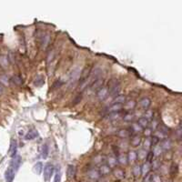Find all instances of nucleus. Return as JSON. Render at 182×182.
Returning <instances> with one entry per match:
<instances>
[{
  "mask_svg": "<svg viewBox=\"0 0 182 182\" xmlns=\"http://www.w3.org/2000/svg\"><path fill=\"white\" fill-rule=\"evenodd\" d=\"M109 88H107V87H102L101 88H99L97 91V97L98 100L100 101H103L105 100L106 98L109 97Z\"/></svg>",
  "mask_w": 182,
  "mask_h": 182,
  "instance_id": "obj_4",
  "label": "nucleus"
},
{
  "mask_svg": "<svg viewBox=\"0 0 182 182\" xmlns=\"http://www.w3.org/2000/svg\"><path fill=\"white\" fill-rule=\"evenodd\" d=\"M124 104L125 105H123V109H124L125 110H127V112L135 109V107H137V102L134 99L127 100L124 103Z\"/></svg>",
  "mask_w": 182,
  "mask_h": 182,
  "instance_id": "obj_8",
  "label": "nucleus"
},
{
  "mask_svg": "<svg viewBox=\"0 0 182 182\" xmlns=\"http://www.w3.org/2000/svg\"><path fill=\"white\" fill-rule=\"evenodd\" d=\"M143 149H146V150H149L151 149L152 147V143H151V139L150 137H146L144 142H143Z\"/></svg>",
  "mask_w": 182,
  "mask_h": 182,
  "instance_id": "obj_33",
  "label": "nucleus"
},
{
  "mask_svg": "<svg viewBox=\"0 0 182 182\" xmlns=\"http://www.w3.org/2000/svg\"><path fill=\"white\" fill-rule=\"evenodd\" d=\"M161 147L162 150H169L172 147V142L169 139H165L163 140H161V143L159 145Z\"/></svg>",
  "mask_w": 182,
  "mask_h": 182,
  "instance_id": "obj_12",
  "label": "nucleus"
},
{
  "mask_svg": "<svg viewBox=\"0 0 182 182\" xmlns=\"http://www.w3.org/2000/svg\"><path fill=\"white\" fill-rule=\"evenodd\" d=\"M11 81L14 83L15 85H17V86L21 85L22 83H23V79L19 76H14V77H12Z\"/></svg>",
  "mask_w": 182,
  "mask_h": 182,
  "instance_id": "obj_38",
  "label": "nucleus"
},
{
  "mask_svg": "<svg viewBox=\"0 0 182 182\" xmlns=\"http://www.w3.org/2000/svg\"><path fill=\"white\" fill-rule=\"evenodd\" d=\"M141 137L140 136H139L137 134H135L131 137V139H130V144L132 147H139L141 143Z\"/></svg>",
  "mask_w": 182,
  "mask_h": 182,
  "instance_id": "obj_16",
  "label": "nucleus"
},
{
  "mask_svg": "<svg viewBox=\"0 0 182 182\" xmlns=\"http://www.w3.org/2000/svg\"><path fill=\"white\" fill-rule=\"evenodd\" d=\"M154 136H155V137H156L157 139H158L159 140H163V139H167V134L163 133V132L160 131V130L156 131V132H155V134H154Z\"/></svg>",
  "mask_w": 182,
  "mask_h": 182,
  "instance_id": "obj_36",
  "label": "nucleus"
},
{
  "mask_svg": "<svg viewBox=\"0 0 182 182\" xmlns=\"http://www.w3.org/2000/svg\"><path fill=\"white\" fill-rule=\"evenodd\" d=\"M170 170H171V174L173 175L174 170H175V172H177V170H178V166H177L176 164H173V165H172V167H171Z\"/></svg>",
  "mask_w": 182,
  "mask_h": 182,
  "instance_id": "obj_49",
  "label": "nucleus"
},
{
  "mask_svg": "<svg viewBox=\"0 0 182 182\" xmlns=\"http://www.w3.org/2000/svg\"><path fill=\"white\" fill-rule=\"evenodd\" d=\"M139 106L141 109H143L144 110L149 109L150 106H151V99L147 97H142L141 99L139 100Z\"/></svg>",
  "mask_w": 182,
  "mask_h": 182,
  "instance_id": "obj_6",
  "label": "nucleus"
},
{
  "mask_svg": "<svg viewBox=\"0 0 182 182\" xmlns=\"http://www.w3.org/2000/svg\"><path fill=\"white\" fill-rule=\"evenodd\" d=\"M122 113L120 112H115V113H109V115H107V119L111 120V121H117V120H119L120 119H122Z\"/></svg>",
  "mask_w": 182,
  "mask_h": 182,
  "instance_id": "obj_17",
  "label": "nucleus"
},
{
  "mask_svg": "<svg viewBox=\"0 0 182 182\" xmlns=\"http://www.w3.org/2000/svg\"><path fill=\"white\" fill-rule=\"evenodd\" d=\"M103 85H104V79L100 77V78H98V79H97L95 82H93L92 84L90 85V87H91L92 90L97 91L99 88H101L103 87Z\"/></svg>",
  "mask_w": 182,
  "mask_h": 182,
  "instance_id": "obj_10",
  "label": "nucleus"
},
{
  "mask_svg": "<svg viewBox=\"0 0 182 182\" xmlns=\"http://www.w3.org/2000/svg\"><path fill=\"white\" fill-rule=\"evenodd\" d=\"M129 129L131 130V132H133L134 134H139L141 132H143V127H142L139 124H137V122L132 123Z\"/></svg>",
  "mask_w": 182,
  "mask_h": 182,
  "instance_id": "obj_15",
  "label": "nucleus"
},
{
  "mask_svg": "<svg viewBox=\"0 0 182 182\" xmlns=\"http://www.w3.org/2000/svg\"><path fill=\"white\" fill-rule=\"evenodd\" d=\"M2 93H3V87H2L1 85H0V95H1Z\"/></svg>",
  "mask_w": 182,
  "mask_h": 182,
  "instance_id": "obj_51",
  "label": "nucleus"
},
{
  "mask_svg": "<svg viewBox=\"0 0 182 182\" xmlns=\"http://www.w3.org/2000/svg\"><path fill=\"white\" fill-rule=\"evenodd\" d=\"M143 117H145L146 119H147L149 122L154 119V111L151 109H147L145 110L144 114H143Z\"/></svg>",
  "mask_w": 182,
  "mask_h": 182,
  "instance_id": "obj_28",
  "label": "nucleus"
},
{
  "mask_svg": "<svg viewBox=\"0 0 182 182\" xmlns=\"http://www.w3.org/2000/svg\"><path fill=\"white\" fill-rule=\"evenodd\" d=\"M151 121H152V122H151V127H150V129H151L152 130H156V129H158L159 126L160 125V124H159V120H158V119H153Z\"/></svg>",
  "mask_w": 182,
  "mask_h": 182,
  "instance_id": "obj_42",
  "label": "nucleus"
},
{
  "mask_svg": "<svg viewBox=\"0 0 182 182\" xmlns=\"http://www.w3.org/2000/svg\"><path fill=\"white\" fill-rule=\"evenodd\" d=\"M122 119H124V121H126V122H131V121H133L134 119H135V114L134 113H132L131 111L126 112L125 114L123 115Z\"/></svg>",
  "mask_w": 182,
  "mask_h": 182,
  "instance_id": "obj_26",
  "label": "nucleus"
},
{
  "mask_svg": "<svg viewBox=\"0 0 182 182\" xmlns=\"http://www.w3.org/2000/svg\"><path fill=\"white\" fill-rule=\"evenodd\" d=\"M133 174H134L136 177L141 175V167H140L139 165L137 164V165H135V166L133 167Z\"/></svg>",
  "mask_w": 182,
  "mask_h": 182,
  "instance_id": "obj_41",
  "label": "nucleus"
},
{
  "mask_svg": "<svg viewBox=\"0 0 182 182\" xmlns=\"http://www.w3.org/2000/svg\"><path fill=\"white\" fill-rule=\"evenodd\" d=\"M143 134L146 137H150V136L152 135V129L150 127H146L143 130Z\"/></svg>",
  "mask_w": 182,
  "mask_h": 182,
  "instance_id": "obj_44",
  "label": "nucleus"
},
{
  "mask_svg": "<svg viewBox=\"0 0 182 182\" xmlns=\"http://www.w3.org/2000/svg\"><path fill=\"white\" fill-rule=\"evenodd\" d=\"M44 83H45V79H44V77L42 76L37 77L35 81H34V84H35V86H37V87H41Z\"/></svg>",
  "mask_w": 182,
  "mask_h": 182,
  "instance_id": "obj_35",
  "label": "nucleus"
},
{
  "mask_svg": "<svg viewBox=\"0 0 182 182\" xmlns=\"http://www.w3.org/2000/svg\"><path fill=\"white\" fill-rule=\"evenodd\" d=\"M151 170V164L150 162L146 161L145 163L141 166V174L143 176H146L147 174H149Z\"/></svg>",
  "mask_w": 182,
  "mask_h": 182,
  "instance_id": "obj_19",
  "label": "nucleus"
},
{
  "mask_svg": "<svg viewBox=\"0 0 182 182\" xmlns=\"http://www.w3.org/2000/svg\"><path fill=\"white\" fill-rule=\"evenodd\" d=\"M16 172H17L16 170L9 166L7 169L6 170V172H5V179H6V181L13 182V180L15 179V175H16Z\"/></svg>",
  "mask_w": 182,
  "mask_h": 182,
  "instance_id": "obj_5",
  "label": "nucleus"
},
{
  "mask_svg": "<svg viewBox=\"0 0 182 182\" xmlns=\"http://www.w3.org/2000/svg\"><path fill=\"white\" fill-rule=\"evenodd\" d=\"M127 101V97L124 95H117L116 97L113 98V104H120L123 105Z\"/></svg>",
  "mask_w": 182,
  "mask_h": 182,
  "instance_id": "obj_21",
  "label": "nucleus"
},
{
  "mask_svg": "<svg viewBox=\"0 0 182 182\" xmlns=\"http://www.w3.org/2000/svg\"><path fill=\"white\" fill-rule=\"evenodd\" d=\"M147 154H149L147 150H146L144 149H140L139 151L137 152V157L139 160H144V159H147Z\"/></svg>",
  "mask_w": 182,
  "mask_h": 182,
  "instance_id": "obj_23",
  "label": "nucleus"
},
{
  "mask_svg": "<svg viewBox=\"0 0 182 182\" xmlns=\"http://www.w3.org/2000/svg\"><path fill=\"white\" fill-rule=\"evenodd\" d=\"M0 80H1V82H4L5 84H7V81H6V80H7V78L6 77H0Z\"/></svg>",
  "mask_w": 182,
  "mask_h": 182,
  "instance_id": "obj_50",
  "label": "nucleus"
},
{
  "mask_svg": "<svg viewBox=\"0 0 182 182\" xmlns=\"http://www.w3.org/2000/svg\"><path fill=\"white\" fill-rule=\"evenodd\" d=\"M49 41H50V34L49 33L44 32L39 37V42H40V46L43 49H45L48 46Z\"/></svg>",
  "mask_w": 182,
  "mask_h": 182,
  "instance_id": "obj_3",
  "label": "nucleus"
},
{
  "mask_svg": "<svg viewBox=\"0 0 182 182\" xmlns=\"http://www.w3.org/2000/svg\"><path fill=\"white\" fill-rule=\"evenodd\" d=\"M81 75V71L79 68H75V69H73V71L71 72L69 78H68V87H71L73 86H75L76 83L78 81Z\"/></svg>",
  "mask_w": 182,
  "mask_h": 182,
  "instance_id": "obj_1",
  "label": "nucleus"
},
{
  "mask_svg": "<svg viewBox=\"0 0 182 182\" xmlns=\"http://www.w3.org/2000/svg\"><path fill=\"white\" fill-rule=\"evenodd\" d=\"M42 170H43V164L41 162H37V163L34 165V171H35V173L39 175L41 174Z\"/></svg>",
  "mask_w": 182,
  "mask_h": 182,
  "instance_id": "obj_32",
  "label": "nucleus"
},
{
  "mask_svg": "<svg viewBox=\"0 0 182 182\" xmlns=\"http://www.w3.org/2000/svg\"><path fill=\"white\" fill-rule=\"evenodd\" d=\"M37 137H38L37 131L35 130V129H32V130H29L27 132V134L25 136V139H26L27 140H33V139H37Z\"/></svg>",
  "mask_w": 182,
  "mask_h": 182,
  "instance_id": "obj_22",
  "label": "nucleus"
},
{
  "mask_svg": "<svg viewBox=\"0 0 182 182\" xmlns=\"http://www.w3.org/2000/svg\"><path fill=\"white\" fill-rule=\"evenodd\" d=\"M87 176L91 180H94V181L99 179V178H100L99 171H98V169H90L89 171H88L87 172Z\"/></svg>",
  "mask_w": 182,
  "mask_h": 182,
  "instance_id": "obj_9",
  "label": "nucleus"
},
{
  "mask_svg": "<svg viewBox=\"0 0 182 182\" xmlns=\"http://www.w3.org/2000/svg\"><path fill=\"white\" fill-rule=\"evenodd\" d=\"M176 135L179 139H180V137H181V127L180 126L178 127V129L176 130Z\"/></svg>",
  "mask_w": 182,
  "mask_h": 182,
  "instance_id": "obj_48",
  "label": "nucleus"
},
{
  "mask_svg": "<svg viewBox=\"0 0 182 182\" xmlns=\"http://www.w3.org/2000/svg\"><path fill=\"white\" fill-rule=\"evenodd\" d=\"M0 65H1L3 67H7L8 61H7V57L6 56H1V57H0Z\"/></svg>",
  "mask_w": 182,
  "mask_h": 182,
  "instance_id": "obj_43",
  "label": "nucleus"
},
{
  "mask_svg": "<svg viewBox=\"0 0 182 182\" xmlns=\"http://www.w3.org/2000/svg\"><path fill=\"white\" fill-rule=\"evenodd\" d=\"M123 109V105L120 104H112L107 109V112L109 113H115V112H120Z\"/></svg>",
  "mask_w": 182,
  "mask_h": 182,
  "instance_id": "obj_11",
  "label": "nucleus"
},
{
  "mask_svg": "<svg viewBox=\"0 0 182 182\" xmlns=\"http://www.w3.org/2000/svg\"><path fill=\"white\" fill-rule=\"evenodd\" d=\"M162 149H161V147L159 146V145H156V146H154V147H153V156H155V157H159L161 154H162Z\"/></svg>",
  "mask_w": 182,
  "mask_h": 182,
  "instance_id": "obj_34",
  "label": "nucleus"
},
{
  "mask_svg": "<svg viewBox=\"0 0 182 182\" xmlns=\"http://www.w3.org/2000/svg\"><path fill=\"white\" fill-rule=\"evenodd\" d=\"M20 165H21V158L19 156H15L12 159L9 166H10L11 168H13L16 171H17L18 169L20 168Z\"/></svg>",
  "mask_w": 182,
  "mask_h": 182,
  "instance_id": "obj_7",
  "label": "nucleus"
},
{
  "mask_svg": "<svg viewBox=\"0 0 182 182\" xmlns=\"http://www.w3.org/2000/svg\"><path fill=\"white\" fill-rule=\"evenodd\" d=\"M107 165L109 167L110 169H115L117 165V159L115 156H109L107 159Z\"/></svg>",
  "mask_w": 182,
  "mask_h": 182,
  "instance_id": "obj_14",
  "label": "nucleus"
},
{
  "mask_svg": "<svg viewBox=\"0 0 182 182\" xmlns=\"http://www.w3.org/2000/svg\"><path fill=\"white\" fill-rule=\"evenodd\" d=\"M137 124H139L143 129H146V127H149V121L146 119L145 117H141L139 119V120H137Z\"/></svg>",
  "mask_w": 182,
  "mask_h": 182,
  "instance_id": "obj_30",
  "label": "nucleus"
},
{
  "mask_svg": "<svg viewBox=\"0 0 182 182\" xmlns=\"http://www.w3.org/2000/svg\"><path fill=\"white\" fill-rule=\"evenodd\" d=\"M67 177L68 178H74L76 175V168L74 165H68L67 166Z\"/></svg>",
  "mask_w": 182,
  "mask_h": 182,
  "instance_id": "obj_25",
  "label": "nucleus"
},
{
  "mask_svg": "<svg viewBox=\"0 0 182 182\" xmlns=\"http://www.w3.org/2000/svg\"><path fill=\"white\" fill-rule=\"evenodd\" d=\"M151 182H162V179L159 175H153Z\"/></svg>",
  "mask_w": 182,
  "mask_h": 182,
  "instance_id": "obj_46",
  "label": "nucleus"
},
{
  "mask_svg": "<svg viewBox=\"0 0 182 182\" xmlns=\"http://www.w3.org/2000/svg\"><path fill=\"white\" fill-rule=\"evenodd\" d=\"M114 176L116 177L117 179H123L125 177V172L123 169H114Z\"/></svg>",
  "mask_w": 182,
  "mask_h": 182,
  "instance_id": "obj_31",
  "label": "nucleus"
},
{
  "mask_svg": "<svg viewBox=\"0 0 182 182\" xmlns=\"http://www.w3.org/2000/svg\"><path fill=\"white\" fill-rule=\"evenodd\" d=\"M104 159L105 158L102 155H97L95 156V158L93 159V162H94L96 165H99V164H102V162Z\"/></svg>",
  "mask_w": 182,
  "mask_h": 182,
  "instance_id": "obj_37",
  "label": "nucleus"
},
{
  "mask_svg": "<svg viewBox=\"0 0 182 182\" xmlns=\"http://www.w3.org/2000/svg\"><path fill=\"white\" fill-rule=\"evenodd\" d=\"M127 161L130 162V163H133V162H135L137 159V152L134 151V150H130L129 152V154L127 155Z\"/></svg>",
  "mask_w": 182,
  "mask_h": 182,
  "instance_id": "obj_27",
  "label": "nucleus"
},
{
  "mask_svg": "<svg viewBox=\"0 0 182 182\" xmlns=\"http://www.w3.org/2000/svg\"><path fill=\"white\" fill-rule=\"evenodd\" d=\"M17 141L13 139L10 144V149H9V155H10V157H12V158H14V157L17 155Z\"/></svg>",
  "mask_w": 182,
  "mask_h": 182,
  "instance_id": "obj_18",
  "label": "nucleus"
},
{
  "mask_svg": "<svg viewBox=\"0 0 182 182\" xmlns=\"http://www.w3.org/2000/svg\"><path fill=\"white\" fill-rule=\"evenodd\" d=\"M152 176H153V174H151L150 172H149V174H147L146 176H144L143 182H151V180H152Z\"/></svg>",
  "mask_w": 182,
  "mask_h": 182,
  "instance_id": "obj_47",
  "label": "nucleus"
},
{
  "mask_svg": "<svg viewBox=\"0 0 182 182\" xmlns=\"http://www.w3.org/2000/svg\"><path fill=\"white\" fill-rule=\"evenodd\" d=\"M54 171H55V168L52 164H47L44 167V179L46 181H48L51 179V177L54 174Z\"/></svg>",
  "mask_w": 182,
  "mask_h": 182,
  "instance_id": "obj_2",
  "label": "nucleus"
},
{
  "mask_svg": "<svg viewBox=\"0 0 182 182\" xmlns=\"http://www.w3.org/2000/svg\"><path fill=\"white\" fill-rule=\"evenodd\" d=\"M98 171H99L100 176H107L111 172V169L107 164H102L98 169Z\"/></svg>",
  "mask_w": 182,
  "mask_h": 182,
  "instance_id": "obj_13",
  "label": "nucleus"
},
{
  "mask_svg": "<svg viewBox=\"0 0 182 182\" xmlns=\"http://www.w3.org/2000/svg\"><path fill=\"white\" fill-rule=\"evenodd\" d=\"M117 136L122 139H126L129 137H130V131H129L127 129H119L117 131Z\"/></svg>",
  "mask_w": 182,
  "mask_h": 182,
  "instance_id": "obj_24",
  "label": "nucleus"
},
{
  "mask_svg": "<svg viewBox=\"0 0 182 182\" xmlns=\"http://www.w3.org/2000/svg\"><path fill=\"white\" fill-rule=\"evenodd\" d=\"M117 85H119V81L117 79V78H112V79H110L109 81V88H112V87H114Z\"/></svg>",
  "mask_w": 182,
  "mask_h": 182,
  "instance_id": "obj_40",
  "label": "nucleus"
},
{
  "mask_svg": "<svg viewBox=\"0 0 182 182\" xmlns=\"http://www.w3.org/2000/svg\"><path fill=\"white\" fill-rule=\"evenodd\" d=\"M60 180H61V172H60L59 169H58L56 172L55 179H54V182H60Z\"/></svg>",
  "mask_w": 182,
  "mask_h": 182,
  "instance_id": "obj_45",
  "label": "nucleus"
},
{
  "mask_svg": "<svg viewBox=\"0 0 182 182\" xmlns=\"http://www.w3.org/2000/svg\"><path fill=\"white\" fill-rule=\"evenodd\" d=\"M120 90H121L120 84L116 86V87H112V88H109V96H110L112 97H116L117 95H119Z\"/></svg>",
  "mask_w": 182,
  "mask_h": 182,
  "instance_id": "obj_20",
  "label": "nucleus"
},
{
  "mask_svg": "<svg viewBox=\"0 0 182 182\" xmlns=\"http://www.w3.org/2000/svg\"><path fill=\"white\" fill-rule=\"evenodd\" d=\"M117 163H119L121 165H127L129 163V161H127V157L125 154H119L117 156Z\"/></svg>",
  "mask_w": 182,
  "mask_h": 182,
  "instance_id": "obj_29",
  "label": "nucleus"
},
{
  "mask_svg": "<svg viewBox=\"0 0 182 182\" xmlns=\"http://www.w3.org/2000/svg\"><path fill=\"white\" fill-rule=\"evenodd\" d=\"M41 155H42V158L43 159H47V156H48V146L47 144L43 145Z\"/></svg>",
  "mask_w": 182,
  "mask_h": 182,
  "instance_id": "obj_39",
  "label": "nucleus"
}]
</instances>
